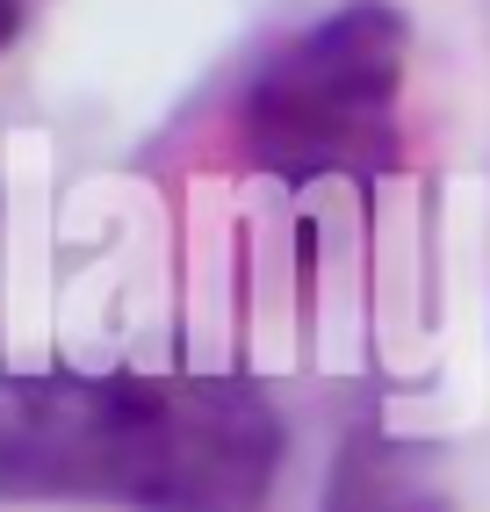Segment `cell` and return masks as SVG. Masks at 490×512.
Listing matches in <instances>:
<instances>
[{
  "label": "cell",
  "instance_id": "cell-1",
  "mask_svg": "<svg viewBox=\"0 0 490 512\" xmlns=\"http://www.w3.org/2000/svg\"><path fill=\"white\" fill-rule=\"evenodd\" d=\"M289 419L224 368H0V505L267 512Z\"/></svg>",
  "mask_w": 490,
  "mask_h": 512
},
{
  "label": "cell",
  "instance_id": "cell-3",
  "mask_svg": "<svg viewBox=\"0 0 490 512\" xmlns=\"http://www.w3.org/2000/svg\"><path fill=\"white\" fill-rule=\"evenodd\" d=\"M318 512H454V491L440 484V469L418 440H404L382 419H354L332 448Z\"/></svg>",
  "mask_w": 490,
  "mask_h": 512
},
{
  "label": "cell",
  "instance_id": "cell-4",
  "mask_svg": "<svg viewBox=\"0 0 490 512\" xmlns=\"http://www.w3.org/2000/svg\"><path fill=\"white\" fill-rule=\"evenodd\" d=\"M15 37H22V0H0V58H8Z\"/></svg>",
  "mask_w": 490,
  "mask_h": 512
},
{
  "label": "cell",
  "instance_id": "cell-2",
  "mask_svg": "<svg viewBox=\"0 0 490 512\" xmlns=\"http://www.w3.org/2000/svg\"><path fill=\"white\" fill-rule=\"evenodd\" d=\"M411 22L390 0H346L274 37L238 80L224 138L231 159L282 188L390 181L404 166Z\"/></svg>",
  "mask_w": 490,
  "mask_h": 512
}]
</instances>
